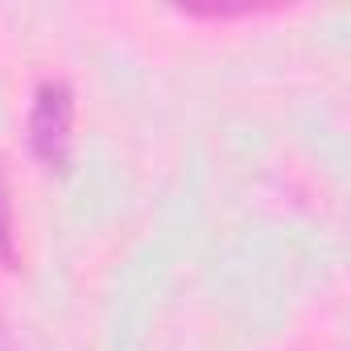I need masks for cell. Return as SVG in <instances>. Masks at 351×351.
I'll list each match as a JSON object with an SVG mask.
<instances>
[{
  "instance_id": "1",
  "label": "cell",
  "mask_w": 351,
  "mask_h": 351,
  "mask_svg": "<svg viewBox=\"0 0 351 351\" xmlns=\"http://www.w3.org/2000/svg\"><path fill=\"white\" fill-rule=\"evenodd\" d=\"M75 141V95L62 79H46L29 112V149L42 165L62 169Z\"/></svg>"
},
{
  "instance_id": "2",
  "label": "cell",
  "mask_w": 351,
  "mask_h": 351,
  "mask_svg": "<svg viewBox=\"0 0 351 351\" xmlns=\"http://www.w3.org/2000/svg\"><path fill=\"white\" fill-rule=\"evenodd\" d=\"M13 261V199H9V182L0 169V265Z\"/></svg>"
}]
</instances>
